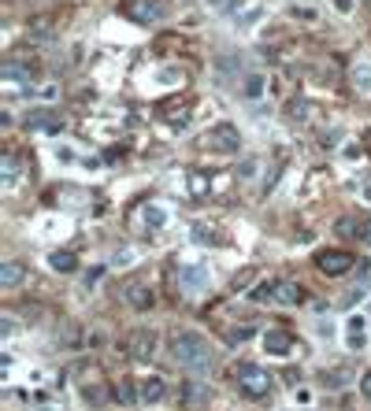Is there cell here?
<instances>
[{
  "instance_id": "6da1fadb",
  "label": "cell",
  "mask_w": 371,
  "mask_h": 411,
  "mask_svg": "<svg viewBox=\"0 0 371 411\" xmlns=\"http://www.w3.org/2000/svg\"><path fill=\"white\" fill-rule=\"evenodd\" d=\"M171 363L182 367L186 374H193V378H204L215 367V349L208 345V337L193 334V330L175 334V341H171Z\"/></svg>"
},
{
  "instance_id": "7a4b0ae2",
  "label": "cell",
  "mask_w": 371,
  "mask_h": 411,
  "mask_svg": "<svg viewBox=\"0 0 371 411\" xmlns=\"http://www.w3.org/2000/svg\"><path fill=\"white\" fill-rule=\"evenodd\" d=\"M234 382H238V389L246 393L249 400H264V397H271V389H275V378H271L264 367H256V363H238V367H234Z\"/></svg>"
},
{
  "instance_id": "3957f363",
  "label": "cell",
  "mask_w": 371,
  "mask_h": 411,
  "mask_svg": "<svg viewBox=\"0 0 371 411\" xmlns=\"http://www.w3.org/2000/svg\"><path fill=\"white\" fill-rule=\"evenodd\" d=\"M201 145L208 152H215V156H238L241 152V134L234 123H215L212 130L201 137Z\"/></svg>"
},
{
  "instance_id": "277c9868",
  "label": "cell",
  "mask_w": 371,
  "mask_h": 411,
  "mask_svg": "<svg viewBox=\"0 0 371 411\" xmlns=\"http://www.w3.org/2000/svg\"><path fill=\"white\" fill-rule=\"evenodd\" d=\"M119 297L126 300V308H134V312H149V308L156 304V293H152V286L145 278H126Z\"/></svg>"
},
{
  "instance_id": "5b68a950",
  "label": "cell",
  "mask_w": 371,
  "mask_h": 411,
  "mask_svg": "<svg viewBox=\"0 0 371 411\" xmlns=\"http://www.w3.org/2000/svg\"><path fill=\"white\" fill-rule=\"evenodd\" d=\"M126 349H130L134 363H149L160 349V334L152 330V326H138V330L130 334V345H126Z\"/></svg>"
},
{
  "instance_id": "8992f818",
  "label": "cell",
  "mask_w": 371,
  "mask_h": 411,
  "mask_svg": "<svg viewBox=\"0 0 371 411\" xmlns=\"http://www.w3.org/2000/svg\"><path fill=\"white\" fill-rule=\"evenodd\" d=\"M315 267H320V274H327V278H342V274L352 271V256L342 252V249L315 252Z\"/></svg>"
},
{
  "instance_id": "52a82bcc",
  "label": "cell",
  "mask_w": 371,
  "mask_h": 411,
  "mask_svg": "<svg viewBox=\"0 0 371 411\" xmlns=\"http://www.w3.org/2000/svg\"><path fill=\"white\" fill-rule=\"evenodd\" d=\"M123 12L130 15L134 23H160L164 8H160V0H130V4L123 8Z\"/></svg>"
},
{
  "instance_id": "ba28073f",
  "label": "cell",
  "mask_w": 371,
  "mask_h": 411,
  "mask_svg": "<svg viewBox=\"0 0 371 411\" xmlns=\"http://www.w3.org/2000/svg\"><path fill=\"white\" fill-rule=\"evenodd\" d=\"M275 304H283V308H297V304H304V289L297 286V282H275Z\"/></svg>"
},
{
  "instance_id": "9c48e42d",
  "label": "cell",
  "mask_w": 371,
  "mask_h": 411,
  "mask_svg": "<svg viewBox=\"0 0 371 411\" xmlns=\"http://www.w3.org/2000/svg\"><path fill=\"white\" fill-rule=\"evenodd\" d=\"M23 282H26V263H19V260L0 263V289H19Z\"/></svg>"
},
{
  "instance_id": "30bf717a",
  "label": "cell",
  "mask_w": 371,
  "mask_h": 411,
  "mask_svg": "<svg viewBox=\"0 0 371 411\" xmlns=\"http://www.w3.org/2000/svg\"><path fill=\"white\" fill-rule=\"evenodd\" d=\"M138 389H141V400H145V404H160V400L167 397V386H164V378H160V374H149V378H141Z\"/></svg>"
},
{
  "instance_id": "8fae6325",
  "label": "cell",
  "mask_w": 371,
  "mask_h": 411,
  "mask_svg": "<svg viewBox=\"0 0 371 411\" xmlns=\"http://www.w3.org/2000/svg\"><path fill=\"white\" fill-rule=\"evenodd\" d=\"M112 400H119L123 408H130V404H138L141 400V389H138V382H130V378H119L112 386Z\"/></svg>"
},
{
  "instance_id": "7c38bea8",
  "label": "cell",
  "mask_w": 371,
  "mask_h": 411,
  "mask_svg": "<svg viewBox=\"0 0 371 411\" xmlns=\"http://www.w3.org/2000/svg\"><path fill=\"white\" fill-rule=\"evenodd\" d=\"M264 349H267L271 356H286L289 349H294V337H289L286 330H267V334H264Z\"/></svg>"
},
{
  "instance_id": "4fadbf2b",
  "label": "cell",
  "mask_w": 371,
  "mask_h": 411,
  "mask_svg": "<svg viewBox=\"0 0 371 411\" xmlns=\"http://www.w3.org/2000/svg\"><path fill=\"white\" fill-rule=\"evenodd\" d=\"M49 267L60 271V274H71V271H78V256L67 252V249H56V252L49 256Z\"/></svg>"
},
{
  "instance_id": "5bb4252c",
  "label": "cell",
  "mask_w": 371,
  "mask_h": 411,
  "mask_svg": "<svg viewBox=\"0 0 371 411\" xmlns=\"http://www.w3.org/2000/svg\"><path fill=\"white\" fill-rule=\"evenodd\" d=\"M267 93V78L264 75H249L246 82H241V97L246 100H260Z\"/></svg>"
},
{
  "instance_id": "9a60e30c",
  "label": "cell",
  "mask_w": 371,
  "mask_h": 411,
  "mask_svg": "<svg viewBox=\"0 0 371 411\" xmlns=\"http://www.w3.org/2000/svg\"><path fill=\"white\" fill-rule=\"evenodd\" d=\"M309 115H312V104H309L304 97H294V100L286 104V119H289V123H304Z\"/></svg>"
},
{
  "instance_id": "2e32d148",
  "label": "cell",
  "mask_w": 371,
  "mask_h": 411,
  "mask_svg": "<svg viewBox=\"0 0 371 411\" xmlns=\"http://www.w3.org/2000/svg\"><path fill=\"white\" fill-rule=\"evenodd\" d=\"M208 397H212V389H204L201 382H193V378L182 386V400H186V404H204Z\"/></svg>"
},
{
  "instance_id": "e0dca14e",
  "label": "cell",
  "mask_w": 371,
  "mask_h": 411,
  "mask_svg": "<svg viewBox=\"0 0 371 411\" xmlns=\"http://www.w3.org/2000/svg\"><path fill=\"white\" fill-rule=\"evenodd\" d=\"M4 186L8 189L19 186V160H15V152H4Z\"/></svg>"
},
{
  "instance_id": "ac0fdd59",
  "label": "cell",
  "mask_w": 371,
  "mask_h": 411,
  "mask_svg": "<svg viewBox=\"0 0 371 411\" xmlns=\"http://www.w3.org/2000/svg\"><path fill=\"white\" fill-rule=\"evenodd\" d=\"M352 82H357V93H371V63H357Z\"/></svg>"
},
{
  "instance_id": "d6986e66",
  "label": "cell",
  "mask_w": 371,
  "mask_h": 411,
  "mask_svg": "<svg viewBox=\"0 0 371 411\" xmlns=\"http://www.w3.org/2000/svg\"><path fill=\"white\" fill-rule=\"evenodd\" d=\"M49 30H52V19H30V26H26V34H30V38H38V41H45L49 38Z\"/></svg>"
},
{
  "instance_id": "ffe728a7",
  "label": "cell",
  "mask_w": 371,
  "mask_h": 411,
  "mask_svg": "<svg viewBox=\"0 0 371 411\" xmlns=\"http://www.w3.org/2000/svg\"><path fill=\"white\" fill-rule=\"evenodd\" d=\"M145 223H149L152 230H160V226L167 223V212H164L160 204H149V208H145Z\"/></svg>"
},
{
  "instance_id": "44dd1931",
  "label": "cell",
  "mask_w": 371,
  "mask_h": 411,
  "mask_svg": "<svg viewBox=\"0 0 371 411\" xmlns=\"http://www.w3.org/2000/svg\"><path fill=\"white\" fill-rule=\"evenodd\" d=\"M204 282H208V271H204V267H189V271L182 274V286H186V289H197V286H204Z\"/></svg>"
},
{
  "instance_id": "7402d4cb",
  "label": "cell",
  "mask_w": 371,
  "mask_h": 411,
  "mask_svg": "<svg viewBox=\"0 0 371 411\" xmlns=\"http://www.w3.org/2000/svg\"><path fill=\"white\" fill-rule=\"evenodd\" d=\"M349 349H364V334H360V330H364V319H352V323H349Z\"/></svg>"
},
{
  "instance_id": "603a6c76",
  "label": "cell",
  "mask_w": 371,
  "mask_h": 411,
  "mask_svg": "<svg viewBox=\"0 0 371 411\" xmlns=\"http://www.w3.org/2000/svg\"><path fill=\"white\" fill-rule=\"evenodd\" d=\"M193 241L197 245H215V230H212V226H204V223H197L193 226Z\"/></svg>"
},
{
  "instance_id": "cb8c5ba5",
  "label": "cell",
  "mask_w": 371,
  "mask_h": 411,
  "mask_svg": "<svg viewBox=\"0 0 371 411\" xmlns=\"http://www.w3.org/2000/svg\"><path fill=\"white\" fill-rule=\"evenodd\" d=\"M252 300H260V304H275V282L256 286V289H252Z\"/></svg>"
},
{
  "instance_id": "d4e9b609",
  "label": "cell",
  "mask_w": 371,
  "mask_h": 411,
  "mask_svg": "<svg viewBox=\"0 0 371 411\" xmlns=\"http://www.w3.org/2000/svg\"><path fill=\"white\" fill-rule=\"evenodd\" d=\"M252 330H256V326H234V330L227 334V341L230 345H246L249 337H252Z\"/></svg>"
},
{
  "instance_id": "484cf974",
  "label": "cell",
  "mask_w": 371,
  "mask_h": 411,
  "mask_svg": "<svg viewBox=\"0 0 371 411\" xmlns=\"http://www.w3.org/2000/svg\"><path fill=\"white\" fill-rule=\"evenodd\" d=\"M346 382H349V371H331V374H323V386H346Z\"/></svg>"
},
{
  "instance_id": "4316f807",
  "label": "cell",
  "mask_w": 371,
  "mask_h": 411,
  "mask_svg": "<svg viewBox=\"0 0 371 411\" xmlns=\"http://www.w3.org/2000/svg\"><path fill=\"white\" fill-rule=\"evenodd\" d=\"M45 123H52L49 112H30V115H26V126H34V130H41Z\"/></svg>"
},
{
  "instance_id": "83f0119b",
  "label": "cell",
  "mask_w": 371,
  "mask_h": 411,
  "mask_svg": "<svg viewBox=\"0 0 371 411\" xmlns=\"http://www.w3.org/2000/svg\"><path fill=\"white\" fill-rule=\"evenodd\" d=\"M19 330H15V319L12 315H0V337H15Z\"/></svg>"
},
{
  "instance_id": "f1b7e54d",
  "label": "cell",
  "mask_w": 371,
  "mask_h": 411,
  "mask_svg": "<svg viewBox=\"0 0 371 411\" xmlns=\"http://www.w3.org/2000/svg\"><path fill=\"white\" fill-rule=\"evenodd\" d=\"M338 234H360L357 219H342V223H338Z\"/></svg>"
},
{
  "instance_id": "f546056e",
  "label": "cell",
  "mask_w": 371,
  "mask_h": 411,
  "mask_svg": "<svg viewBox=\"0 0 371 411\" xmlns=\"http://www.w3.org/2000/svg\"><path fill=\"white\" fill-rule=\"evenodd\" d=\"M208 4L219 8V12H230V8H234V4H241V0H208Z\"/></svg>"
},
{
  "instance_id": "4dcf8cb0",
  "label": "cell",
  "mask_w": 371,
  "mask_h": 411,
  "mask_svg": "<svg viewBox=\"0 0 371 411\" xmlns=\"http://www.w3.org/2000/svg\"><path fill=\"white\" fill-rule=\"evenodd\" d=\"M238 175H241V178L256 175V160H246V163H241V171H238Z\"/></svg>"
},
{
  "instance_id": "1f68e13d",
  "label": "cell",
  "mask_w": 371,
  "mask_h": 411,
  "mask_svg": "<svg viewBox=\"0 0 371 411\" xmlns=\"http://www.w3.org/2000/svg\"><path fill=\"white\" fill-rule=\"evenodd\" d=\"M360 393H364V397L371 400V371L364 374V378H360Z\"/></svg>"
},
{
  "instance_id": "d6a6232c",
  "label": "cell",
  "mask_w": 371,
  "mask_h": 411,
  "mask_svg": "<svg viewBox=\"0 0 371 411\" xmlns=\"http://www.w3.org/2000/svg\"><path fill=\"white\" fill-rule=\"evenodd\" d=\"M260 19V8H252V12L246 15V19H241V26H252V23H256Z\"/></svg>"
},
{
  "instance_id": "836d02e7",
  "label": "cell",
  "mask_w": 371,
  "mask_h": 411,
  "mask_svg": "<svg viewBox=\"0 0 371 411\" xmlns=\"http://www.w3.org/2000/svg\"><path fill=\"white\" fill-rule=\"evenodd\" d=\"M360 237H364V241H371V219H364V223H360Z\"/></svg>"
},
{
  "instance_id": "e575fe53",
  "label": "cell",
  "mask_w": 371,
  "mask_h": 411,
  "mask_svg": "<svg viewBox=\"0 0 371 411\" xmlns=\"http://www.w3.org/2000/svg\"><path fill=\"white\" fill-rule=\"evenodd\" d=\"M338 4V12H352V0H334Z\"/></svg>"
}]
</instances>
